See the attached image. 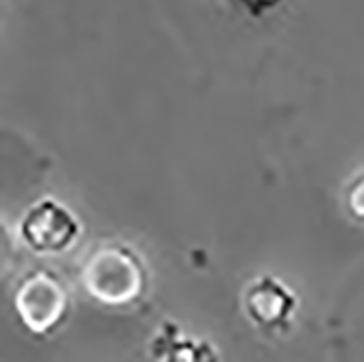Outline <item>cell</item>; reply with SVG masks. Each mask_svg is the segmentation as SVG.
Masks as SVG:
<instances>
[{
    "label": "cell",
    "instance_id": "cell-1",
    "mask_svg": "<svg viewBox=\"0 0 364 362\" xmlns=\"http://www.w3.org/2000/svg\"><path fill=\"white\" fill-rule=\"evenodd\" d=\"M87 288L105 304H127L142 294L144 269L136 253L122 247H109L94 253L85 271Z\"/></svg>",
    "mask_w": 364,
    "mask_h": 362
},
{
    "label": "cell",
    "instance_id": "cell-2",
    "mask_svg": "<svg viewBox=\"0 0 364 362\" xmlns=\"http://www.w3.org/2000/svg\"><path fill=\"white\" fill-rule=\"evenodd\" d=\"M16 306L22 323L31 332L48 334L63 321L68 310V294L55 275L48 271H38L24 280Z\"/></svg>",
    "mask_w": 364,
    "mask_h": 362
},
{
    "label": "cell",
    "instance_id": "cell-3",
    "mask_svg": "<svg viewBox=\"0 0 364 362\" xmlns=\"http://www.w3.org/2000/svg\"><path fill=\"white\" fill-rule=\"evenodd\" d=\"M20 232L31 249L57 253L73 245L79 234V223L65 206L53 199H44L26 212Z\"/></svg>",
    "mask_w": 364,
    "mask_h": 362
},
{
    "label": "cell",
    "instance_id": "cell-4",
    "mask_svg": "<svg viewBox=\"0 0 364 362\" xmlns=\"http://www.w3.org/2000/svg\"><path fill=\"white\" fill-rule=\"evenodd\" d=\"M294 308V297L273 277L257 280L247 294V310L262 327L282 325Z\"/></svg>",
    "mask_w": 364,
    "mask_h": 362
},
{
    "label": "cell",
    "instance_id": "cell-5",
    "mask_svg": "<svg viewBox=\"0 0 364 362\" xmlns=\"http://www.w3.org/2000/svg\"><path fill=\"white\" fill-rule=\"evenodd\" d=\"M349 208L353 216L364 218V175L349 188Z\"/></svg>",
    "mask_w": 364,
    "mask_h": 362
},
{
    "label": "cell",
    "instance_id": "cell-6",
    "mask_svg": "<svg viewBox=\"0 0 364 362\" xmlns=\"http://www.w3.org/2000/svg\"><path fill=\"white\" fill-rule=\"evenodd\" d=\"M238 3L251 14V16H262L264 11H269L273 7H277L282 0H238Z\"/></svg>",
    "mask_w": 364,
    "mask_h": 362
}]
</instances>
